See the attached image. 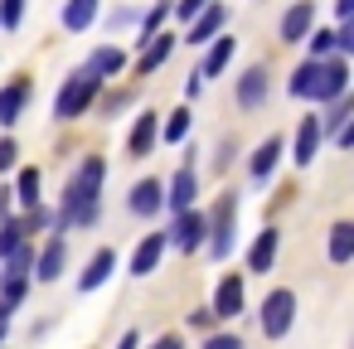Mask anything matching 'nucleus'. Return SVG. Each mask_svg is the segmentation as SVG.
Segmentation results:
<instances>
[{
	"instance_id": "nucleus-1",
	"label": "nucleus",
	"mask_w": 354,
	"mask_h": 349,
	"mask_svg": "<svg viewBox=\"0 0 354 349\" xmlns=\"http://www.w3.org/2000/svg\"><path fill=\"white\" fill-rule=\"evenodd\" d=\"M97 93H102V78H97L93 68H73L68 83H64L59 97H54V117H59V122H78L83 112H93Z\"/></svg>"
},
{
	"instance_id": "nucleus-2",
	"label": "nucleus",
	"mask_w": 354,
	"mask_h": 349,
	"mask_svg": "<svg viewBox=\"0 0 354 349\" xmlns=\"http://www.w3.org/2000/svg\"><path fill=\"white\" fill-rule=\"evenodd\" d=\"M204 223H209V252L214 257H228L233 252V223H238V189H223L218 194V204H214V214H204Z\"/></svg>"
},
{
	"instance_id": "nucleus-3",
	"label": "nucleus",
	"mask_w": 354,
	"mask_h": 349,
	"mask_svg": "<svg viewBox=\"0 0 354 349\" xmlns=\"http://www.w3.org/2000/svg\"><path fill=\"white\" fill-rule=\"evenodd\" d=\"M339 97H349V64L335 54V59H320L310 102H315V107H330V102H339Z\"/></svg>"
},
{
	"instance_id": "nucleus-4",
	"label": "nucleus",
	"mask_w": 354,
	"mask_h": 349,
	"mask_svg": "<svg viewBox=\"0 0 354 349\" xmlns=\"http://www.w3.org/2000/svg\"><path fill=\"white\" fill-rule=\"evenodd\" d=\"M291 320H296V296H291L286 286H277V291L262 301V334H267V339H281V334L291 330Z\"/></svg>"
},
{
	"instance_id": "nucleus-5",
	"label": "nucleus",
	"mask_w": 354,
	"mask_h": 349,
	"mask_svg": "<svg viewBox=\"0 0 354 349\" xmlns=\"http://www.w3.org/2000/svg\"><path fill=\"white\" fill-rule=\"evenodd\" d=\"M165 238H170V247H180V252H199V247H204V238H209V223H204V214H199V209H185Z\"/></svg>"
},
{
	"instance_id": "nucleus-6",
	"label": "nucleus",
	"mask_w": 354,
	"mask_h": 349,
	"mask_svg": "<svg viewBox=\"0 0 354 349\" xmlns=\"http://www.w3.org/2000/svg\"><path fill=\"white\" fill-rule=\"evenodd\" d=\"M223 25H228V10L218 6V0H209V6H204V10L189 20L185 44H194V49H199V44H209V39H218V30H223Z\"/></svg>"
},
{
	"instance_id": "nucleus-7",
	"label": "nucleus",
	"mask_w": 354,
	"mask_h": 349,
	"mask_svg": "<svg viewBox=\"0 0 354 349\" xmlns=\"http://www.w3.org/2000/svg\"><path fill=\"white\" fill-rule=\"evenodd\" d=\"M243 305H248L243 276H238V272H228V276L218 281V291H214V305H209V310H214V320H233V315H238Z\"/></svg>"
},
{
	"instance_id": "nucleus-8",
	"label": "nucleus",
	"mask_w": 354,
	"mask_h": 349,
	"mask_svg": "<svg viewBox=\"0 0 354 349\" xmlns=\"http://www.w3.org/2000/svg\"><path fill=\"white\" fill-rule=\"evenodd\" d=\"M320 146H325L320 117H301V126H296V146H291V160H296V165H315Z\"/></svg>"
},
{
	"instance_id": "nucleus-9",
	"label": "nucleus",
	"mask_w": 354,
	"mask_h": 349,
	"mask_svg": "<svg viewBox=\"0 0 354 349\" xmlns=\"http://www.w3.org/2000/svg\"><path fill=\"white\" fill-rule=\"evenodd\" d=\"M310 25H315V0H296V6L281 15V44H306Z\"/></svg>"
},
{
	"instance_id": "nucleus-10",
	"label": "nucleus",
	"mask_w": 354,
	"mask_h": 349,
	"mask_svg": "<svg viewBox=\"0 0 354 349\" xmlns=\"http://www.w3.org/2000/svg\"><path fill=\"white\" fill-rule=\"evenodd\" d=\"M267 88H272V73L257 64V68H248V73L238 78L233 97H238V107H248V112H252V107H262V102H267Z\"/></svg>"
},
{
	"instance_id": "nucleus-11",
	"label": "nucleus",
	"mask_w": 354,
	"mask_h": 349,
	"mask_svg": "<svg viewBox=\"0 0 354 349\" xmlns=\"http://www.w3.org/2000/svg\"><path fill=\"white\" fill-rule=\"evenodd\" d=\"M194 194H199V175H194V165H180L175 180L165 185V204H170L175 214H185V209H194Z\"/></svg>"
},
{
	"instance_id": "nucleus-12",
	"label": "nucleus",
	"mask_w": 354,
	"mask_h": 349,
	"mask_svg": "<svg viewBox=\"0 0 354 349\" xmlns=\"http://www.w3.org/2000/svg\"><path fill=\"white\" fill-rule=\"evenodd\" d=\"M165 247H170V238H165V233H146V238L136 243V252H131V276H151V272L160 267Z\"/></svg>"
},
{
	"instance_id": "nucleus-13",
	"label": "nucleus",
	"mask_w": 354,
	"mask_h": 349,
	"mask_svg": "<svg viewBox=\"0 0 354 349\" xmlns=\"http://www.w3.org/2000/svg\"><path fill=\"white\" fill-rule=\"evenodd\" d=\"M156 136H160V112H141V117H136V126H131V136H127V155H131V160L151 155Z\"/></svg>"
},
{
	"instance_id": "nucleus-14",
	"label": "nucleus",
	"mask_w": 354,
	"mask_h": 349,
	"mask_svg": "<svg viewBox=\"0 0 354 349\" xmlns=\"http://www.w3.org/2000/svg\"><path fill=\"white\" fill-rule=\"evenodd\" d=\"M64 267H68V243H64V238H49L44 252H35V276H39V281H59Z\"/></svg>"
},
{
	"instance_id": "nucleus-15",
	"label": "nucleus",
	"mask_w": 354,
	"mask_h": 349,
	"mask_svg": "<svg viewBox=\"0 0 354 349\" xmlns=\"http://www.w3.org/2000/svg\"><path fill=\"white\" fill-rule=\"evenodd\" d=\"M277 252H281V233L277 228H262L257 233V243L248 247V272H272V262H277Z\"/></svg>"
},
{
	"instance_id": "nucleus-16",
	"label": "nucleus",
	"mask_w": 354,
	"mask_h": 349,
	"mask_svg": "<svg viewBox=\"0 0 354 349\" xmlns=\"http://www.w3.org/2000/svg\"><path fill=\"white\" fill-rule=\"evenodd\" d=\"M233 44H238V39H228V35H218V39H209V54H204V64L194 68V78H199V83H209V78H218V73L228 68V59H233Z\"/></svg>"
},
{
	"instance_id": "nucleus-17",
	"label": "nucleus",
	"mask_w": 354,
	"mask_h": 349,
	"mask_svg": "<svg viewBox=\"0 0 354 349\" xmlns=\"http://www.w3.org/2000/svg\"><path fill=\"white\" fill-rule=\"evenodd\" d=\"M160 204H165V185H160V180H141V185L131 189V214H136V218H156Z\"/></svg>"
},
{
	"instance_id": "nucleus-18",
	"label": "nucleus",
	"mask_w": 354,
	"mask_h": 349,
	"mask_svg": "<svg viewBox=\"0 0 354 349\" xmlns=\"http://www.w3.org/2000/svg\"><path fill=\"white\" fill-rule=\"evenodd\" d=\"M112 267H117V252H112V247H97V252H93V262L78 272V291H97V286L112 276Z\"/></svg>"
},
{
	"instance_id": "nucleus-19",
	"label": "nucleus",
	"mask_w": 354,
	"mask_h": 349,
	"mask_svg": "<svg viewBox=\"0 0 354 349\" xmlns=\"http://www.w3.org/2000/svg\"><path fill=\"white\" fill-rule=\"evenodd\" d=\"M25 102H30V83L25 78H15L10 88H0V126H15L20 112H25Z\"/></svg>"
},
{
	"instance_id": "nucleus-20",
	"label": "nucleus",
	"mask_w": 354,
	"mask_h": 349,
	"mask_svg": "<svg viewBox=\"0 0 354 349\" xmlns=\"http://www.w3.org/2000/svg\"><path fill=\"white\" fill-rule=\"evenodd\" d=\"M281 151H286V146H281V136H267V141L252 151V160H248V175H252V180H267V175L277 170Z\"/></svg>"
},
{
	"instance_id": "nucleus-21",
	"label": "nucleus",
	"mask_w": 354,
	"mask_h": 349,
	"mask_svg": "<svg viewBox=\"0 0 354 349\" xmlns=\"http://www.w3.org/2000/svg\"><path fill=\"white\" fill-rule=\"evenodd\" d=\"M93 20H97V0H68V6H64V30L68 35L93 30Z\"/></svg>"
},
{
	"instance_id": "nucleus-22",
	"label": "nucleus",
	"mask_w": 354,
	"mask_h": 349,
	"mask_svg": "<svg viewBox=\"0 0 354 349\" xmlns=\"http://www.w3.org/2000/svg\"><path fill=\"white\" fill-rule=\"evenodd\" d=\"M88 68H93L97 78H112V73H122V68H127V54H122L117 44H102V49H93Z\"/></svg>"
},
{
	"instance_id": "nucleus-23",
	"label": "nucleus",
	"mask_w": 354,
	"mask_h": 349,
	"mask_svg": "<svg viewBox=\"0 0 354 349\" xmlns=\"http://www.w3.org/2000/svg\"><path fill=\"white\" fill-rule=\"evenodd\" d=\"M39 189H44V175L30 165V170H20V180H15V189H10V194H15L25 209H35V204H44V194H39Z\"/></svg>"
},
{
	"instance_id": "nucleus-24",
	"label": "nucleus",
	"mask_w": 354,
	"mask_h": 349,
	"mask_svg": "<svg viewBox=\"0 0 354 349\" xmlns=\"http://www.w3.org/2000/svg\"><path fill=\"white\" fill-rule=\"evenodd\" d=\"M349 257H354V223H335L330 228V262L344 267Z\"/></svg>"
},
{
	"instance_id": "nucleus-25",
	"label": "nucleus",
	"mask_w": 354,
	"mask_h": 349,
	"mask_svg": "<svg viewBox=\"0 0 354 349\" xmlns=\"http://www.w3.org/2000/svg\"><path fill=\"white\" fill-rule=\"evenodd\" d=\"M0 262H6V267H0V276H30V272H35V247L20 243L15 252H6Z\"/></svg>"
},
{
	"instance_id": "nucleus-26",
	"label": "nucleus",
	"mask_w": 354,
	"mask_h": 349,
	"mask_svg": "<svg viewBox=\"0 0 354 349\" xmlns=\"http://www.w3.org/2000/svg\"><path fill=\"white\" fill-rule=\"evenodd\" d=\"M170 49H175V35H160V39H151V44H146V54H141V64H136V68H141V73H156V68H160V64H165V59H170Z\"/></svg>"
},
{
	"instance_id": "nucleus-27",
	"label": "nucleus",
	"mask_w": 354,
	"mask_h": 349,
	"mask_svg": "<svg viewBox=\"0 0 354 349\" xmlns=\"http://www.w3.org/2000/svg\"><path fill=\"white\" fill-rule=\"evenodd\" d=\"M315 68H320V64H315V59H306V64H301V68L291 73L286 93H291V97H310V88H315Z\"/></svg>"
},
{
	"instance_id": "nucleus-28",
	"label": "nucleus",
	"mask_w": 354,
	"mask_h": 349,
	"mask_svg": "<svg viewBox=\"0 0 354 349\" xmlns=\"http://www.w3.org/2000/svg\"><path fill=\"white\" fill-rule=\"evenodd\" d=\"M306 44H310V59L320 64V59H335V30H315V35H306Z\"/></svg>"
},
{
	"instance_id": "nucleus-29",
	"label": "nucleus",
	"mask_w": 354,
	"mask_h": 349,
	"mask_svg": "<svg viewBox=\"0 0 354 349\" xmlns=\"http://www.w3.org/2000/svg\"><path fill=\"white\" fill-rule=\"evenodd\" d=\"M25 291H30V276H0V301L6 305H20Z\"/></svg>"
},
{
	"instance_id": "nucleus-30",
	"label": "nucleus",
	"mask_w": 354,
	"mask_h": 349,
	"mask_svg": "<svg viewBox=\"0 0 354 349\" xmlns=\"http://www.w3.org/2000/svg\"><path fill=\"white\" fill-rule=\"evenodd\" d=\"M185 131H189V112H185V107H175L160 136H165V141H185Z\"/></svg>"
},
{
	"instance_id": "nucleus-31",
	"label": "nucleus",
	"mask_w": 354,
	"mask_h": 349,
	"mask_svg": "<svg viewBox=\"0 0 354 349\" xmlns=\"http://www.w3.org/2000/svg\"><path fill=\"white\" fill-rule=\"evenodd\" d=\"M107 25H112V30H127V25H141V10H136V6H117V10L107 15Z\"/></svg>"
},
{
	"instance_id": "nucleus-32",
	"label": "nucleus",
	"mask_w": 354,
	"mask_h": 349,
	"mask_svg": "<svg viewBox=\"0 0 354 349\" xmlns=\"http://www.w3.org/2000/svg\"><path fill=\"white\" fill-rule=\"evenodd\" d=\"M20 15H25V0H0V25H6V30H15Z\"/></svg>"
},
{
	"instance_id": "nucleus-33",
	"label": "nucleus",
	"mask_w": 354,
	"mask_h": 349,
	"mask_svg": "<svg viewBox=\"0 0 354 349\" xmlns=\"http://www.w3.org/2000/svg\"><path fill=\"white\" fill-rule=\"evenodd\" d=\"M354 49V20H339V30H335V54L344 59Z\"/></svg>"
},
{
	"instance_id": "nucleus-34",
	"label": "nucleus",
	"mask_w": 354,
	"mask_h": 349,
	"mask_svg": "<svg viewBox=\"0 0 354 349\" xmlns=\"http://www.w3.org/2000/svg\"><path fill=\"white\" fill-rule=\"evenodd\" d=\"M204 6H209V0H170V15H180V20H194Z\"/></svg>"
},
{
	"instance_id": "nucleus-35",
	"label": "nucleus",
	"mask_w": 354,
	"mask_h": 349,
	"mask_svg": "<svg viewBox=\"0 0 354 349\" xmlns=\"http://www.w3.org/2000/svg\"><path fill=\"white\" fill-rule=\"evenodd\" d=\"M15 155H20L15 136H0V170H10V165H15Z\"/></svg>"
},
{
	"instance_id": "nucleus-36",
	"label": "nucleus",
	"mask_w": 354,
	"mask_h": 349,
	"mask_svg": "<svg viewBox=\"0 0 354 349\" xmlns=\"http://www.w3.org/2000/svg\"><path fill=\"white\" fill-rule=\"evenodd\" d=\"M209 325H214V310L209 305H194L189 310V330H209Z\"/></svg>"
},
{
	"instance_id": "nucleus-37",
	"label": "nucleus",
	"mask_w": 354,
	"mask_h": 349,
	"mask_svg": "<svg viewBox=\"0 0 354 349\" xmlns=\"http://www.w3.org/2000/svg\"><path fill=\"white\" fill-rule=\"evenodd\" d=\"M204 349H243V339H238V334H209Z\"/></svg>"
},
{
	"instance_id": "nucleus-38",
	"label": "nucleus",
	"mask_w": 354,
	"mask_h": 349,
	"mask_svg": "<svg viewBox=\"0 0 354 349\" xmlns=\"http://www.w3.org/2000/svg\"><path fill=\"white\" fill-rule=\"evenodd\" d=\"M136 344H141V334H136V330H127V334L117 339V349H136Z\"/></svg>"
},
{
	"instance_id": "nucleus-39",
	"label": "nucleus",
	"mask_w": 354,
	"mask_h": 349,
	"mask_svg": "<svg viewBox=\"0 0 354 349\" xmlns=\"http://www.w3.org/2000/svg\"><path fill=\"white\" fill-rule=\"evenodd\" d=\"M151 349H180V334H160V339H156Z\"/></svg>"
},
{
	"instance_id": "nucleus-40",
	"label": "nucleus",
	"mask_w": 354,
	"mask_h": 349,
	"mask_svg": "<svg viewBox=\"0 0 354 349\" xmlns=\"http://www.w3.org/2000/svg\"><path fill=\"white\" fill-rule=\"evenodd\" d=\"M10 218V189H0V223Z\"/></svg>"
},
{
	"instance_id": "nucleus-41",
	"label": "nucleus",
	"mask_w": 354,
	"mask_h": 349,
	"mask_svg": "<svg viewBox=\"0 0 354 349\" xmlns=\"http://www.w3.org/2000/svg\"><path fill=\"white\" fill-rule=\"evenodd\" d=\"M335 10H339V20H349V10H354V0H335Z\"/></svg>"
},
{
	"instance_id": "nucleus-42",
	"label": "nucleus",
	"mask_w": 354,
	"mask_h": 349,
	"mask_svg": "<svg viewBox=\"0 0 354 349\" xmlns=\"http://www.w3.org/2000/svg\"><path fill=\"white\" fill-rule=\"evenodd\" d=\"M0 344H6V325H0Z\"/></svg>"
}]
</instances>
